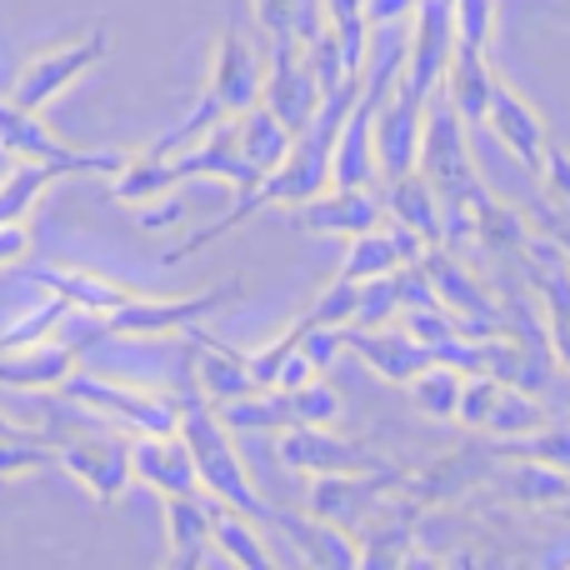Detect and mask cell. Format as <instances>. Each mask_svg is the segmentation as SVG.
I'll list each match as a JSON object with an SVG mask.
<instances>
[{
	"label": "cell",
	"instance_id": "cell-1",
	"mask_svg": "<svg viewBox=\"0 0 570 570\" xmlns=\"http://www.w3.org/2000/svg\"><path fill=\"white\" fill-rule=\"evenodd\" d=\"M170 395H176V435L186 441V451H190V465H196L200 491H206L210 501L230 505V511L250 515V521L276 525V505L250 485L246 465H240L236 445H230V431L220 425L216 405L206 401V391L196 385V375H190L186 361H180V385Z\"/></svg>",
	"mask_w": 570,
	"mask_h": 570
},
{
	"label": "cell",
	"instance_id": "cell-2",
	"mask_svg": "<svg viewBox=\"0 0 570 570\" xmlns=\"http://www.w3.org/2000/svg\"><path fill=\"white\" fill-rule=\"evenodd\" d=\"M415 170L431 180V190L441 196L445 210H475L485 196H491L481 180V166H475L471 126L455 116V106L441 96V90H431V100H425Z\"/></svg>",
	"mask_w": 570,
	"mask_h": 570
},
{
	"label": "cell",
	"instance_id": "cell-3",
	"mask_svg": "<svg viewBox=\"0 0 570 570\" xmlns=\"http://www.w3.org/2000/svg\"><path fill=\"white\" fill-rule=\"evenodd\" d=\"M60 401L80 405V411L100 415L110 425H126L130 435L140 431H176V395H156L146 385H126V381H106V375H90V371H76L56 385Z\"/></svg>",
	"mask_w": 570,
	"mask_h": 570
},
{
	"label": "cell",
	"instance_id": "cell-4",
	"mask_svg": "<svg viewBox=\"0 0 570 570\" xmlns=\"http://www.w3.org/2000/svg\"><path fill=\"white\" fill-rule=\"evenodd\" d=\"M240 291H246V285L236 276L220 281V285H206V291H196V295H140L136 291L126 305L100 315V331L106 335H150V341H156V335H180L186 325L236 305Z\"/></svg>",
	"mask_w": 570,
	"mask_h": 570
},
{
	"label": "cell",
	"instance_id": "cell-5",
	"mask_svg": "<svg viewBox=\"0 0 570 570\" xmlns=\"http://www.w3.org/2000/svg\"><path fill=\"white\" fill-rule=\"evenodd\" d=\"M106 50H110V30H106V20H96L86 36H76V40H66V46H50V50H40V56H30L26 66H20V76H16V86H10L6 100H10V106H20V110H46L60 90H70L90 66H100V60H106Z\"/></svg>",
	"mask_w": 570,
	"mask_h": 570
},
{
	"label": "cell",
	"instance_id": "cell-6",
	"mask_svg": "<svg viewBox=\"0 0 570 570\" xmlns=\"http://www.w3.org/2000/svg\"><path fill=\"white\" fill-rule=\"evenodd\" d=\"M405 471L401 465H381V471H335V475H311V495H305V515L331 521L341 531H355L385 495H401Z\"/></svg>",
	"mask_w": 570,
	"mask_h": 570
},
{
	"label": "cell",
	"instance_id": "cell-7",
	"mask_svg": "<svg viewBox=\"0 0 570 570\" xmlns=\"http://www.w3.org/2000/svg\"><path fill=\"white\" fill-rule=\"evenodd\" d=\"M0 150H10L16 160H60L76 176H116L120 150H80L70 140H60L56 130L40 120V110H20L10 100H0Z\"/></svg>",
	"mask_w": 570,
	"mask_h": 570
},
{
	"label": "cell",
	"instance_id": "cell-8",
	"mask_svg": "<svg viewBox=\"0 0 570 570\" xmlns=\"http://www.w3.org/2000/svg\"><path fill=\"white\" fill-rule=\"evenodd\" d=\"M276 461L301 475H335V471H381V465H391V455H381L365 441H351V435H335L331 425L295 421V425H281Z\"/></svg>",
	"mask_w": 570,
	"mask_h": 570
},
{
	"label": "cell",
	"instance_id": "cell-9",
	"mask_svg": "<svg viewBox=\"0 0 570 570\" xmlns=\"http://www.w3.org/2000/svg\"><path fill=\"white\" fill-rule=\"evenodd\" d=\"M261 106H266L291 136H301L305 120L321 106V86H315V76L295 40H271L266 56H261Z\"/></svg>",
	"mask_w": 570,
	"mask_h": 570
},
{
	"label": "cell",
	"instance_id": "cell-10",
	"mask_svg": "<svg viewBox=\"0 0 570 570\" xmlns=\"http://www.w3.org/2000/svg\"><path fill=\"white\" fill-rule=\"evenodd\" d=\"M455 26H451V0H415L411 20H405V60H401V86L411 96L431 100L441 86V70L451 60Z\"/></svg>",
	"mask_w": 570,
	"mask_h": 570
},
{
	"label": "cell",
	"instance_id": "cell-11",
	"mask_svg": "<svg viewBox=\"0 0 570 570\" xmlns=\"http://www.w3.org/2000/svg\"><path fill=\"white\" fill-rule=\"evenodd\" d=\"M50 445H56V465H66L100 505L120 501V491L130 485V441H120V435L70 431Z\"/></svg>",
	"mask_w": 570,
	"mask_h": 570
},
{
	"label": "cell",
	"instance_id": "cell-12",
	"mask_svg": "<svg viewBox=\"0 0 570 570\" xmlns=\"http://www.w3.org/2000/svg\"><path fill=\"white\" fill-rule=\"evenodd\" d=\"M156 156V150H150ZM170 166V180H220V186L230 190H246L250 180H256V170H250V160L240 156V136H236V116L230 120H216L210 130H200L190 146L170 150L166 156Z\"/></svg>",
	"mask_w": 570,
	"mask_h": 570
},
{
	"label": "cell",
	"instance_id": "cell-13",
	"mask_svg": "<svg viewBox=\"0 0 570 570\" xmlns=\"http://www.w3.org/2000/svg\"><path fill=\"white\" fill-rule=\"evenodd\" d=\"M421 120H425V100L395 80L385 106L375 110L371 126V146H375V180H395L405 170H415V150H421Z\"/></svg>",
	"mask_w": 570,
	"mask_h": 570
},
{
	"label": "cell",
	"instance_id": "cell-14",
	"mask_svg": "<svg viewBox=\"0 0 570 570\" xmlns=\"http://www.w3.org/2000/svg\"><path fill=\"white\" fill-rule=\"evenodd\" d=\"M485 126L495 130V140H501L505 150H511L515 160H521L531 176H541V160H546V146H551V130H546L541 110L531 106V100L521 96V90L511 86V80L495 70L491 80V100H485Z\"/></svg>",
	"mask_w": 570,
	"mask_h": 570
},
{
	"label": "cell",
	"instance_id": "cell-15",
	"mask_svg": "<svg viewBox=\"0 0 570 570\" xmlns=\"http://www.w3.org/2000/svg\"><path fill=\"white\" fill-rule=\"evenodd\" d=\"M385 210L371 186H325L311 200L291 206L295 230H315V236H361V230L381 226Z\"/></svg>",
	"mask_w": 570,
	"mask_h": 570
},
{
	"label": "cell",
	"instance_id": "cell-16",
	"mask_svg": "<svg viewBox=\"0 0 570 570\" xmlns=\"http://www.w3.org/2000/svg\"><path fill=\"white\" fill-rule=\"evenodd\" d=\"M180 335L190 341L186 365H190V375H196V385L206 391V401H210V405L261 391V385L250 381V371H246V351H236V345L216 341V335H210L200 321H196V325H186Z\"/></svg>",
	"mask_w": 570,
	"mask_h": 570
},
{
	"label": "cell",
	"instance_id": "cell-17",
	"mask_svg": "<svg viewBox=\"0 0 570 570\" xmlns=\"http://www.w3.org/2000/svg\"><path fill=\"white\" fill-rule=\"evenodd\" d=\"M130 481L150 485L156 495H186L200 491L190 451L176 431H140L130 435Z\"/></svg>",
	"mask_w": 570,
	"mask_h": 570
},
{
	"label": "cell",
	"instance_id": "cell-18",
	"mask_svg": "<svg viewBox=\"0 0 570 570\" xmlns=\"http://www.w3.org/2000/svg\"><path fill=\"white\" fill-rule=\"evenodd\" d=\"M415 266L425 271V281H431L435 301H441L445 311H455L461 321H475V325H505L501 301H495V295L485 291V285L475 281L465 266H455L445 246H425Z\"/></svg>",
	"mask_w": 570,
	"mask_h": 570
},
{
	"label": "cell",
	"instance_id": "cell-19",
	"mask_svg": "<svg viewBox=\"0 0 570 570\" xmlns=\"http://www.w3.org/2000/svg\"><path fill=\"white\" fill-rule=\"evenodd\" d=\"M341 345L351 355H361V361L391 385H405L421 365L435 361L431 345L411 341L405 331H385V325H371V331H365V325H341Z\"/></svg>",
	"mask_w": 570,
	"mask_h": 570
},
{
	"label": "cell",
	"instance_id": "cell-20",
	"mask_svg": "<svg viewBox=\"0 0 570 570\" xmlns=\"http://www.w3.org/2000/svg\"><path fill=\"white\" fill-rule=\"evenodd\" d=\"M166 501V570H196V566H220V551L210 541V501L200 491L186 495H160Z\"/></svg>",
	"mask_w": 570,
	"mask_h": 570
},
{
	"label": "cell",
	"instance_id": "cell-21",
	"mask_svg": "<svg viewBox=\"0 0 570 570\" xmlns=\"http://www.w3.org/2000/svg\"><path fill=\"white\" fill-rule=\"evenodd\" d=\"M16 271H20L26 281H36L40 291L66 295L70 311L90 315V321L110 315L116 305H126L130 295H136L130 285H120V281H110V276H96V271H70V266H26V261H20Z\"/></svg>",
	"mask_w": 570,
	"mask_h": 570
},
{
	"label": "cell",
	"instance_id": "cell-22",
	"mask_svg": "<svg viewBox=\"0 0 570 570\" xmlns=\"http://www.w3.org/2000/svg\"><path fill=\"white\" fill-rule=\"evenodd\" d=\"M491 80H495V66H491V50H475V46H451V60L441 70V96L455 106V116L465 120L471 130L485 126V100H491Z\"/></svg>",
	"mask_w": 570,
	"mask_h": 570
},
{
	"label": "cell",
	"instance_id": "cell-23",
	"mask_svg": "<svg viewBox=\"0 0 570 570\" xmlns=\"http://www.w3.org/2000/svg\"><path fill=\"white\" fill-rule=\"evenodd\" d=\"M76 365V345H60L56 335L36 345H16V351H0V385L6 391H56L60 381Z\"/></svg>",
	"mask_w": 570,
	"mask_h": 570
},
{
	"label": "cell",
	"instance_id": "cell-24",
	"mask_svg": "<svg viewBox=\"0 0 570 570\" xmlns=\"http://www.w3.org/2000/svg\"><path fill=\"white\" fill-rule=\"evenodd\" d=\"M381 210L395 220V226L415 230L425 246H441L445 206H441V196L431 190V180H425L421 170H405V176L385 180V206Z\"/></svg>",
	"mask_w": 570,
	"mask_h": 570
},
{
	"label": "cell",
	"instance_id": "cell-25",
	"mask_svg": "<svg viewBox=\"0 0 570 570\" xmlns=\"http://www.w3.org/2000/svg\"><path fill=\"white\" fill-rule=\"evenodd\" d=\"M491 461H495V451H471V445H465V451H451V455H441L435 465H425L421 475L405 471V485H401V491L411 495V505L455 501V495H461L471 481H481Z\"/></svg>",
	"mask_w": 570,
	"mask_h": 570
},
{
	"label": "cell",
	"instance_id": "cell-26",
	"mask_svg": "<svg viewBox=\"0 0 570 570\" xmlns=\"http://www.w3.org/2000/svg\"><path fill=\"white\" fill-rule=\"evenodd\" d=\"M210 541H216L220 561H230L240 570H271L276 566L266 535H261V521H250V515L230 511V505H220V501H210Z\"/></svg>",
	"mask_w": 570,
	"mask_h": 570
},
{
	"label": "cell",
	"instance_id": "cell-27",
	"mask_svg": "<svg viewBox=\"0 0 570 570\" xmlns=\"http://www.w3.org/2000/svg\"><path fill=\"white\" fill-rule=\"evenodd\" d=\"M276 525L301 541V556L311 566H331V570L361 566V541H355L351 531H341V525L315 521V515H291V511H276Z\"/></svg>",
	"mask_w": 570,
	"mask_h": 570
},
{
	"label": "cell",
	"instance_id": "cell-28",
	"mask_svg": "<svg viewBox=\"0 0 570 570\" xmlns=\"http://www.w3.org/2000/svg\"><path fill=\"white\" fill-rule=\"evenodd\" d=\"M60 176H76L70 166L60 160H16V166L0 176V226L6 220H26L36 210V200L56 186Z\"/></svg>",
	"mask_w": 570,
	"mask_h": 570
},
{
	"label": "cell",
	"instance_id": "cell-29",
	"mask_svg": "<svg viewBox=\"0 0 570 570\" xmlns=\"http://www.w3.org/2000/svg\"><path fill=\"white\" fill-rule=\"evenodd\" d=\"M236 136H240V156L250 160L256 176H266L271 166H281V156L291 150V130L271 116L266 106H250L236 116Z\"/></svg>",
	"mask_w": 570,
	"mask_h": 570
},
{
	"label": "cell",
	"instance_id": "cell-30",
	"mask_svg": "<svg viewBox=\"0 0 570 570\" xmlns=\"http://www.w3.org/2000/svg\"><path fill=\"white\" fill-rule=\"evenodd\" d=\"M535 425H546V411H541V395L535 391H521V385L501 381L495 385V401L485 411V425L495 441H515V435H531Z\"/></svg>",
	"mask_w": 570,
	"mask_h": 570
},
{
	"label": "cell",
	"instance_id": "cell-31",
	"mask_svg": "<svg viewBox=\"0 0 570 570\" xmlns=\"http://www.w3.org/2000/svg\"><path fill=\"white\" fill-rule=\"evenodd\" d=\"M256 20H261L266 46L271 40H295V46H305V40L325 26V6L321 0H256Z\"/></svg>",
	"mask_w": 570,
	"mask_h": 570
},
{
	"label": "cell",
	"instance_id": "cell-32",
	"mask_svg": "<svg viewBox=\"0 0 570 570\" xmlns=\"http://www.w3.org/2000/svg\"><path fill=\"white\" fill-rule=\"evenodd\" d=\"M216 415L226 431H281V425H291V395L271 385V391H250V395H236V401H220Z\"/></svg>",
	"mask_w": 570,
	"mask_h": 570
},
{
	"label": "cell",
	"instance_id": "cell-33",
	"mask_svg": "<svg viewBox=\"0 0 570 570\" xmlns=\"http://www.w3.org/2000/svg\"><path fill=\"white\" fill-rule=\"evenodd\" d=\"M495 461H541L556 471H570V421H546L531 435L495 441Z\"/></svg>",
	"mask_w": 570,
	"mask_h": 570
},
{
	"label": "cell",
	"instance_id": "cell-34",
	"mask_svg": "<svg viewBox=\"0 0 570 570\" xmlns=\"http://www.w3.org/2000/svg\"><path fill=\"white\" fill-rule=\"evenodd\" d=\"M405 391H411L415 411H425L431 421H455V395H461V371L445 361H431L421 365V371L405 381Z\"/></svg>",
	"mask_w": 570,
	"mask_h": 570
},
{
	"label": "cell",
	"instance_id": "cell-35",
	"mask_svg": "<svg viewBox=\"0 0 570 570\" xmlns=\"http://www.w3.org/2000/svg\"><path fill=\"white\" fill-rule=\"evenodd\" d=\"M401 266L405 261H401V250H395L391 230H385V220H381V226L351 236V250H345V261H341V276L345 281H371V276H385V271H401Z\"/></svg>",
	"mask_w": 570,
	"mask_h": 570
},
{
	"label": "cell",
	"instance_id": "cell-36",
	"mask_svg": "<svg viewBox=\"0 0 570 570\" xmlns=\"http://www.w3.org/2000/svg\"><path fill=\"white\" fill-rule=\"evenodd\" d=\"M471 226H475V236H471V240H481L485 250H511V256H521L525 236H531V226H525L521 210L501 206L495 196H485L481 206L471 210Z\"/></svg>",
	"mask_w": 570,
	"mask_h": 570
},
{
	"label": "cell",
	"instance_id": "cell-37",
	"mask_svg": "<svg viewBox=\"0 0 570 570\" xmlns=\"http://www.w3.org/2000/svg\"><path fill=\"white\" fill-rule=\"evenodd\" d=\"M40 465H56V445H50V435L20 431V425H10L6 415H0V481L40 471Z\"/></svg>",
	"mask_w": 570,
	"mask_h": 570
},
{
	"label": "cell",
	"instance_id": "cell-38",
	"mask_svg": "<svg viewBox=\"0 0 570 570\" xmlns=\"http://www.w3.org/2000/svg\"><path fill=\"white\" fill-rule=\"evenodd\" d=\"M411 501H401V515H391V521H381L371 535H365V551H361V566H411L415 561V535H411Z\"/></svg>",
	"mask_w": 570,
	"mask_h": 570
},
{
	"label": "cell",
	"instance_id": "cell-39",
	"mask_svg": "<svg viewBox=\"0 0 570 570\" xmlns=\"http://www.w3.org/2000/svg\"><path fill=\"white\" fill-rule=\"evenodd\" d=\"M511 495L531 511H551L570 495V471H556V465H541V461H515V481H511Z\"/></svg>",
	"mask_w": 570,
	"mask_h": 570
},
{
	"label": "cell",
	"instance_id": "cell-40",
	"mask_svg": "<svg viewBox=\"0 0 570 570\" xmlns=\"http://www.w3.org/2000/svg\"><path fill=\"white\" fill-rule=\"evenodd\" d=\"M70 315V301L66 295H56V291H46V301L36 305V311H26V315H16V321L0 331V351H16V345H36V341H46V335H56V325Z\"/></svg>",
	"mask_w": 570,
	"mask_h": 570
},
{
	"label": "cell",
	"instance_id": "cell-41",
	"mask_svg": "<svg viewBox=\"0 0 570 570\" xmlns=\"http://www.w3.org/2000/svg\"><path fill=\"white\" fill-rule=\"evenodd\" d=\"M285 395H291V425L295 421H301V425H335V421H341V395H335L321 375L291 385Z\"/></svg>",
	"mask_w": 570,
	"mask_h": 570
},
{
	"label": "cell",
	"instance_id": "cell-42",
	"mask_svg": "<svg viewBox=\"0 0 570 570\" xmlns=\"http://www.w3.org/2000/svg\"><path fill=\"white\" fill-rule=\"evenodd\" d=\"M391 315H401V281H395V271H385V276H371L361 281V295H355V321L351 325H385Z\"/></svg>",
	"mask_w": 570,
	"mask_h": 570
},
{
	"label": "cell",
	"instance_id": "cell-43",
	"mask_svg": "<svg viewBox=\"0 0 570 570\" xmlns=\"http://www.w3.org/2000/svg\"><path fill=\"white\" fill-rule=\"evenodd\" d=\"M451 26L461 46L491 50L495 40V0H451Z\"/></svg>",
	"mask_w": 570,
	"mask_h": 570
},
{
	"label": "cell",
	"instance_id": "cell-44",
	"mask_svg": "<svg viewBox=\"0 0 570 570\" xmlns=\"http://www.w3.org/2000/svg\"><path fill=\"white\" fill-rule=\"evenodd\" d=\"M355 295H361V281L335 276L321 295H315L311 305H305L301 315H305L311 325H351V321H355Z\"/></svg>",
	"mask_w": 570,
	"mask_h": 570
},
{
	"label": "cell",
	"instance_id": "cell-45",
	"mask_svg": "<svg viewBox=\"0 0 570 570\" xmlns=\"http://www.w3.org/2000/svg\"><path fill=\"white\" fill-rule=\"evenodd\" d=\"M546 186V196L570 206V150L566 146H546V160H541V176H535Z\"/></svg>",
	"mask_w": 570,
	"mask_h": 570
},
{
	"label": "cell",
	"instance_id": "cell-46",
	"mask_svg": "<svg viewBox=\"0 0 570 570\" xmlns=\"http://www.w3.org/2000/svg\"><path fill=\"white\" fill-rule=\"evenodd\" d=\"M411 6L415 0H361V16L365 26H401L411 20Z\"/></svg>",
	"mask_w": 570,
	"mask_h": 570
},
{
	"label": "cell",
	"instance_id": "cell-47",
	"mask_svg": "<svg viewBox=\"0 0 570 570\" xmlns=\"http://www.w3.org/2000/svg\"><path fill=\"white\" fill-rule=\"evenodd\" d=\"M180 220H186V206L176 196H166V206H156V200L140 206V226L146 230H166V226H180Z\"/></svg>",
	"mask_w": 570,
	"mask_h": 570
},
{
	"label": "cell",
	"instance_id": "cell-48",
	"mask_svg": "<svg viewBox=\"0 0 570 570\" xmlns=\"http://www.w3.org/2000/svg\"><path fill=\"white\" fill-rule=\"evenodd\" d=\"M546 230H551V236L561 240V246H566V256H570V236H566V230H556V226H546Z\"/></svg>",
	"mask_w": 570,
	"mask_h": 570
},
{
	"label": "cell",
	"instance_id": "cell-49",
	"mask_svg": "<svg viewBox=\"0 0 570 570\" xmlns=\"http://www.w3.org/2000/svg\"><path fill=\"white\" fill-rule=\"evenodd\" d=\"M551 511H556V515H566V521H570V495H566L561 505H551Z\"/></svg>",
	"mask_w": 570,
	"mask_h": 570
},
{
	"label": "cell",
	"instance_id": "cell-50",
	"mask_svg": "<svg viewBox=\"0 0 570 570\" xmlns=\"http://www.w3.org/2000/svg\"><path fill=\"white\" fill-rule=\"evenodd\" d=\"M561 566H570V556H566V561H561Z\"/></svg>",
	"mask_w": 570,
	"mask_h": 570
}]
</instances>
